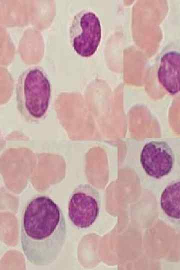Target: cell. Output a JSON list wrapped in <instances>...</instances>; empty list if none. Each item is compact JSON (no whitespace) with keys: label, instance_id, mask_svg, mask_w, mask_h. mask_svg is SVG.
Listing matches in <instances>:
<instances>
[{"label":"cell","instance_id":"cell-3","mask_svg":"<svg viewBox=\"0 0 180 270\" xmlns=\"http://www.w3.org/2000/svg\"><path fill=\"white\" fill-rule=\"evenodd\" d=\"M70 42L74 51L88 58L96 52L102 38L100 20L95 13L82 10L74 18L70 29Z\"/></svg>","mask_w":180,"mask_h":270},{"label":"cell","instance_id":"cell-5","mask_svg":"<svg viewBox=\"0 0 180 270\" xmlns=\"http://www.w3.org/2000/svg\"><path fill=\"white\" fill-rule=\"evenodd\" d=\"M157 80L172 96L180 94V40L166 46L155 63Z\"/></svg>","mask_w":180,"mask_h":270},{"label":"cell","instance_id":"cell-7","mask_svg":"<svg viewBox=\"0 0 180 270\" xmlns=\"http://www.w3.org/2000/svg\"><path fill=\"white\" fill-rule=\"evenodd\" d=\"M160 206L170 219L180 222V180L168 185L160 196Z\"/></svg>","mask_w":180,"mask_h":270},{"label":"cell","instance_id":"cell-2","mask_svg":"<svg viewBox=\"0 0 180 270\" xmlns=\"http://www.w3.org/2000/svg\"><path fill=\"white\" fill-rule=\"evenodd\" d=\"M51 95L50 81L40 67H31L19 76L16 85L18 109L27 120L41 119L48 109Z\"/></svg>","mask_w":180,"mask_h":270},{"label":"cell","instance_id":"cell-1","mask_svg":"<svg viewBox=\"0 0 180 270\" xmlns=\"http://www.w3.org/2000/svg\"><path fill=\"white\" fill-rule=\"evenodd\" d=\"M66 234L63 212L51 198L40 196L27 202L22 214L20 242L30 263L43 266L54 262L63 248Z\"/></svg>","mask_w":180,"mask_h":270},{"label":"cell","instance_id":"cell-6","mask_svg":"<svg viewBox=\"0 0 180 270\" xmlns=\"http://www.w3.org/2000/svg\"><path fill=\"white\" fill-rule=\"evenodd\" d=\"M140 161L148 175L159 179L171 172L174 164V155L166 142L152 141L144 146Z\"/></svg>","mask_w":180,"mask_h":270},{"label":"cell","instance_id":"cell-4","mask_svg":"<svg viewBox=\"0 0 180 270\" xmlns=\"http://www.w3.org/2000/svg\"><path fill=\"white\" fill-rule=\"evenodd\" d=\"M100 206L99 193L88 184L77 186L68 202V216L76 227L88 228L98 216Z\"/></svg>","mask_w":180,"mask_h":270}]
</instances>
